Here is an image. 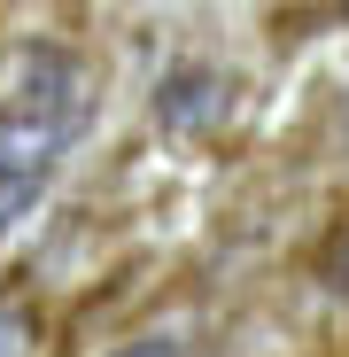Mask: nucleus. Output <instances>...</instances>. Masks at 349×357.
Segmentation results:
<instances>
[{
  "mask_svg": "<svg viewBox=\"0 0 349 357\" xmlns=\"http://www.w3.org/2000/svg\"><path fill=\"white\" fill-rule=\"evenodd\" d=\"M70 140L78 132L63 116H47L39 101H24V93L0 101V241L31 218V202L47 195V178H54V163H63Z\"/></svg>",
  "mask_w": 349,
  "mask_h": 357,
  "instance_id": "nucleus-1",
  "label": "nucleus"
},
{
  "mask_svg": "<svg viewBox=\"0 0 349 357\" xmlns=\"http://www.w3.org/2000/svg\"><path fill=\"white\" fill-rule=\"evenodd\" d=\"M39 349V319L16 311V303H0V357H31Z\"/></svg>",
  "mask_w": 349,
  "mask_h": 357,
  "instance_id": "nucleus-2",
  "label": "nucleus"
},
{
  "mask_svg": "<svg viewBox=\"0 0 349 357\" xmlns=\"http://www.w3.org/2000/svg\"><path fill=\"white\" fill-rule=\"evenodd\" d=\"M326 287H334V295H349V225L326 241Z\"/></svg>",
  "mask_w": 349,
  "mask_h": 357,
  "instance_id": "nucleus-3",
  "label": "nucleus"
},
{
  "mask_svg": "<svg viewBox=\"0 0 349 357\" xmlns=\"http://www.w3.org/2000/svg\"><path fill=\"white\" fill-rule=\"evenodd\" d=\"M116 357H187L179 342H132V349H116Z\"/></svg>",
  "mask_w": 349,
  "mask_h": 357,
  "instance_id": "nucleus-4",
  "label": "nucleus"
}]
</instances>
